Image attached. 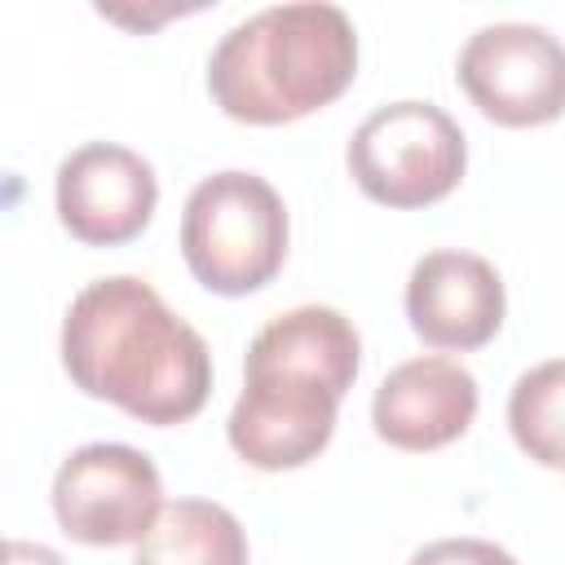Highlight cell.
<instances>
[{"mask_svg": "<svg viewBox=\"0 0 565 565\" xmlns=\"http://www.w3.org/2000/svg\"><path fill=\"white\" fill-rule=\"evenodd\" d=\"M62 366L88 397L168 428L203 411L212 393V353L163 296L132 278L88 282L62 318Z\"/></svg>", "mask_w": 565, "mask_h": 565, "instance_id": "6da1fadb", "label": "cell"}, {"mask_svg": "<svg viewBox=\"0 0 565 565\" xmlns=\"http://www.w3.org/2000/svg\"><path fill=\"white\" fill-rule=\"evenodd\" d=\"M57 221L88 247L137 238L159 203L154 168L115 141H88L57 163Z\"/></svg>", "mask_w": 565, "mask_h": 565, "instance_id": "52a82bcc", "label": "cell"}, {"mask_svg": "<svg viewBox=\"0 0 565 565\" xmlns=\"http://www.w3.org/2000/svg\"><path fill=\"white\" fill-rule=\"evenodd\" d=\"M411 565H516L512 552H503L490 539H437L411 556Z\"/></svg>", "mask_w": 565, "mask_h": 565, "instance_id": "5bb4252c", "label": "cell"}, {"mask_svg": "<svg viewBox=\"0 0 565 565\" xmlns=\"http://www.w3.org/2000/svg\"><path fill=\"white\" fill-rule=\"evenodd\" d=\"M163 512V481L150 455L124 441L71 450L53 477V516L66 539L88 547L141 543Z\"/></svg>", "mask_w": 565, "mask_h": 565, "instance_id": "5b68a950", "label": "cell"}, {"mask_svg": "<svg viewBox=\"0 0 565 565\" xmlns=\"http://www.w3.org/2000/svg\"><path fill=\"white\" fill-rule=\"evenodd\" d=\"M132 565H247V534L212 499H172L137 543Z\"/></svg>", "mask_w": 565, "mask_h": 565, "instance_id": "7c38bea8", "label": "cell"}, {"mask_svg": "<svg viewBox=\"0 0 565 565\" xmlns=\"http://www.w3.org/2000/svg\"><path fill=\"white\" fill-rule=\"evenodd\" d=\"M503 278L477 252H428L406 278V318L433 349H481L503 327Z\"/></svg>", "mask_w": 565, "mask_h": 565, "instance_id": "ba28073f", "label": "cell"}, {"mask_svg": "<svg viewBox=\"0 0 565 565\" xmlns=\"http://www.w3.org/2000/svg\"><path fill=\"white\" fill-rule=\"evenodd\" d=\"M335 406L340 397L287 384V380H243V393L230 411L225 437L260 472H282L318 459V450L335 433Z\"/></svg>", "mask_w": 565, "mask_h": 565, "instance_id": "30bf717a", "label": "cell"}, {"mask_svg": "<svg viewBox=\"0 0 565 565\" xmlns=\"http://www.w3.org/2000/svg\"><path fill=\"white\" fill-rule=\"evenodd\" d=\"M4 565H66L53 547L44 543H26V539H9L4 543Z\"/></svg>", "mask_w": 565, "mask_h": 565, "instance_id": "9a60e30c", "label": "cell"}, {"mask_svg": "<svg viewBox=\"0 0 565 565\" xmlns=\"http://www.w3.org/2000/svg\"><path fill=\"white\" fill-rule=\"evenodd\" d=\"M459 84L503 128H539L565 115V44L534 22H494L468 35Z\"/></svg>", "mask_w": 565, "mask_h": 565, "instance_id": "8992f818", "label": "cell"}, {"mask_svg": "<svg viewBox=\"0 0 565 565\" xmlns=\"http://www.w3.org/2000/svg\"><path fill=\"white\" fill-rule=\"evenodd\" d=\"M181 256L216 296L265 287L287 260V207L278 190L243 168L203 177L181 212Z\"/></svg>", "mask_w": 565, "mask_h": 565, "instance_id": "3957f363", "label": "cell"}, {"mask_svg": "<svg viewBox=\"0 0 565 565\" xmlns=\"http://www.w3.org/2000/svg\"><path fill=\"white\" fill-rule=\"evenodd\" d=\"M358 327L331 305H300L256 331L247 344L243 380H287L344 397L358 380Z\"/></svg>", "mask_w": 565, "mask_h": 565, "instance_id": "8fae6325", "label": "cell"}, {"mask_svg": "<svg viewBox=\"0 0 565 565\" xmlns=\"http://www.w3.org/2000/svg\"><path fill=\"white\" fill-rule=\"evenodd\" d=\"M508 428L534 463L565 468V358L539 362L512 384Z\"/></svg>", "mask_w": 565, "mask_h": 565, "instance_id": "4fadbf2b", "label": "cell"}, {"mask_svg": "<svg viewBox=\"0 0 565 565\" xmlns=\"http://www.w3.org/2000/svg\"><path fill=\"white\" fill-rule=\"evenodd\" d=\"M344 159L366 199L384 207H428L459 185L468 141L441 106L388 102L353 128Z\"/></svg>", "mask_w": 565, "mask_h": 565, "instance_id": "277c9868", "label": "cell"}, {"mask_svg": "<svg viewBox=\"0 0 565 565\" xmlns=\"http://www.w3.org/2000/svg\"><path fill=\"white\" fill-rule=\"evenodd\" d=\"M477 419V380L450 358H411L393 366L371 402L375 433L397 450H437Z\"/></svg>", "mask_w": 565, "mask_h": 565, "instance_id": "9c48e42d", "label": "cell"}, {"mask_svg": "<svg viewBox=\"0 0 565 565\" xmlns=\"http://www.w3.org/2000/svg\"><path fill=\"white\" fill-rule=\"evenodd\" d=\"M358 75V35L340 4H269L234 22L207 57V93L238 124H291Z\"/></svg>", "mask_w": 565, "mask_h": 565, "instance_id": "7a4b0ae2", "label": "cell"}]
</instances>
